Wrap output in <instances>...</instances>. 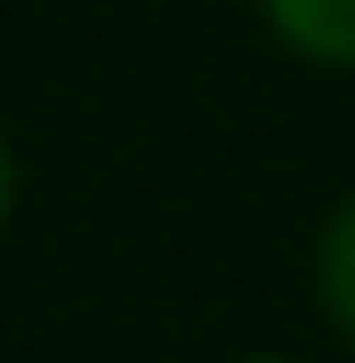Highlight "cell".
Returning <instances> with one entry per match:
<instances>
[{
  "instance_id": "cell-1",
  "label": "cell",
  "mask_w": 355,
  "mask_h": 363,
  "mask_svg": "<svg viewBox=\"0 0 355 363\" xmlns=\"http://www.w3.org/2000/svg\"><path fill=\"white\" fill-rule=\"evenodd\" d=\"M266 16L299 57L355 65V0H266Z\"/></svg>"
},
{
  "instance_id": "cell-3",
  "label": "cell",
  "mask_w": 355,
  "mask_h": 363,
  "mask_svg": "<svg viewBox=\"0 0 355 363\" xmlns=\"http://www.w3.org/2000/svg\"><path fill=\"white\" fill-rule=\"evenodd\" d=\"M9 194H16V169H9V145H0V226H9Z\"/></svg>"
},
{
  "instance_id": "cell-2",
  "label": "cell",
  "mask_w": 355,
  "mask_h": 363,
  "mask_svg": "<svg viewBox=\"0 0 355 363\" xmlns=\"http://www.w3.org/2000/svg\"><path fill=\"white\" fill-rule=\"evenodd\" d=\"M323 298H331V315L355 331V202L331 218V234H323Z\"/></svg>"
}]
</instances>
